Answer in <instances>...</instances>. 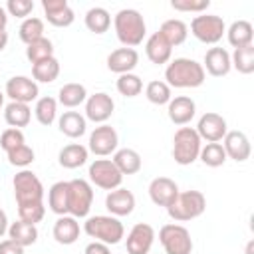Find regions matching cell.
Segmentation results:
<instances>
[{"instance_id":"d6a6232c","label":"cell","mask_w":254,"mask_h":254,"mask_svg":"<svg viewBox=\"0 0 254 254\" xmlns=\"http://www.w3.org/2000/svg\"><path fill=\"white\" fill-rule=\"evenodd\" d=\"M4 119L10 127H26L32 119V109L28 103H18V101H10L6 107H4Z\"/></svg>"},{"instance_id":"db71d44e","label":"cell","mask_w":254,"mask_h":254,"mask_svg":"<svg viewBox=\"0 0 254 254\" xmlns=\"http://www.w3.org/2000/svg\"><path fill=\"white\" fill-rule=\"evenodd\" d=\"M252 252H254V240H250L246 246V254H252Z\"/></svg>"},{"instance_id":"c3c4849f","label":"cell","mask_w":254,"mask_h":254,"mask_svg":"<svg viewBox=\"0 0 254 254\" xmlns=\"http://www.w3.org/2000/svg\"><path fill=\"white\" fill-rule=\"evenodd\" d=\"M0 254H24V248L20 244H16L14 240L6 238L0 242Z\"/></svg>"},{"instance_id":"60d3db41","label":"cell","mask_w":254,"mask_h":254,"mask_svg":"<svg viewBox=\"0 0 254 254\" xmlns=\"http://www.w3.org/2000/svg\"><path fill=\"white\" fill-rule=\"evenodd\" d=\"M145 97L151 101V103H155V105H167L173 97H171V87L165 83V81H161V79H153V81H149L147 83V87H145Z\"/></svg>"},{"instance_id":"ac0fdd59","label":"cell","mask_w":254,"mask_h":254,"mask_svg":"<svg viewBox=\"0 0 254 254\" xmlns=\"http://www.w3.org/2000/svg\"><path fill=\"white\" fill-rule=\"evenodd\" d=\"M46 20L56 28H67L73 24L75 14L65 0H42Z\"/></svg>"},{"instance_id":"ba28073f","label":"cell","mask_w":254,"mask_h":254,"mask_svg":"<svg viewBox=\"0 0 254 254\" xmlns=\"http://www.w3.org/2000/svg\"><path fill=\"white\" fill-rule=\"evenodd\" d=\"M159 242L165 254H190L192 252V238L190 232L183 224H165L159 230Z\"/></svg>"},{"instance_id":"2e32d148","label":"cell","mask_w":254,"mask_h":254,"mask_svg":"<svg viewBox=\"0 0 254 254\" xmlns=\"http://www.w3.org/2000/svg\"><path fill=\"white\" fill-rule=\"evenodd\" d=\"M222 147L226 153V159H232L236 163H244L250 159L252 147H250V139L246 137L244 131H228L222 139Z\"/></svg>"},{"instance_id":"7402d4cb","label":"cell","mask_w":254,"mask_h":254,"mask_svg":"<svg viewBox=\"0 0 254 254\" xmlns=\"http://www.w3.org/2000/svg\"><path fill=\"white\" fill-rule=\"evenodd\" d=\"M167 113L175 125H187L196 113V103L187 95H179L167 103Z\"/></svg>"},{"instance_id":"4dcf8cb0","label":"cell","mask_w":254,"mask_h":254,"mask_svg":"<svg viewBox=\"0 0 254 254\" xmlns=\"http://www.w3.org/2000/svg\"><path fill=\"white\" fill-rule=\"evenodd\" d=\"M85 99H87V89H85V85L75 83V81L64 83V85L60 87V91H58V101H60L64 107H67V109H73V107L85 103Z\"/></svg>"},{"instance_id":"f1b7e54d","label":"cell","mask_w":254,"mask_h":254,"mask_svg":"<svg viewBox=\"0 0 254 254\" xmlns=\"http://www.w3.org/2000/svg\"><path fill=\"white\" fill-rule=\"evenodd\" d=\"M111 161H113V165L119 169L121 175H135V173L141 171V165H143L141 155H139L135 149H129V147L117 149Z\"/></svg>"},{"instance_id":"f5cc1de1","label":"cell","mask_w":254,"mask_h":254,"mask_svg":"<svg viewBox=\"0 0 254 254\" xmlns=\"http://www.w3.org/2000/svg\"><path fill=\"white\" fill-rule=\"evenodd\" d=\"M8 46V32L6 30H0V52Z\"/></svg>"},{"instance_id":"681fc988","label":"cell","mask_w":254,"mask_h":254,"mask_svg":"<svg viewBox=\"0 0 254 254\" xmlns=\"http://www.w3.org/2000/svg\"><path fill=\"white\" fill-rule=\"evenodd\" d=\"M83 254H111V250H109V246H107V244L93 240V242H89V244L85 246Z\"/></svg>"},{"instance_id":"ffe728a7","label":"cell","mask_w":254,"mask_h":254,"mask_svg":"<svg viewBox=\"0 0 254 254\" xmlns=\"http://www.w3.org/2000/svg\"><path fill=\"white\" fill-rule=\"evenodd\" d=\"M139 64V54L135 48H117L107 56V67L109 71L123 75L131 73Z\"/></svg>"},{"instance_id":"44dd1931","label":"cell","mask_w":254,"mask_h":254,"mask_svg":"<svg viewBox=\"0 0 254 254\" xmlns=\"http://www.w3.org/2000/svg\"><path fill=\"white\" fill-rule=\"evenodd\" d=\"M202 67H204V71H208L212 77H222V75H226V73L232 69L230 54H228L224 48L214 46V48L206 50Z\"/></svg>"},{"instance_id":"83f0119b","label":"cell","mask_w":254,"mask_h":254,"mask_svg":"<svg viewBox=\"0 0 254 254\" xmlns=\"http://www.w3.org/2000/svg\"><path fill=\"white\" fill-rule=\"evenodd\" d=\"M226 38H228V44L236 50V48H244V46H250L252 44V38H254V30H252V24L248 20H236L232 22L228 28H226Z\"/></svg>"},{"instance_id":"7bdbcfd3","label":"cell","mask_w":254,"mask_h":254,"mask_svg":"<svg viewBox=\"0 0 254 254\" xmlns=\"http://www.w3.org/2000/svg\"><path fill=\"white\" fill-rule=\"evenodd\" d=\"M6 155H8V163L14 165V167H20V169H26V167L32 165L34 159H36L34 149L28 147L26 143L20 145V147H16V149H12V151H8Z\"/></svg>"},{"instance_id":"8992f818","label":"cell","mask_w":254,"mask_h":254,"mask_svg":"<svg viewBox=\"0 0 254 254\" xmlns=\"http://www.w3.org/2000/svg\"><path fill=\"white\" fill-rule=\"evenodd\" d=\"M12 187H14V196H16L18 206L32 204V202H44V185L36 177V173L22 169L20 173L14 175Z\"/></svg>"},{"instance_id":"4316f807","label":"cell","mask_w":254,"mask_h":254,"mask_svg":"<svg viewBox=\"0 0 254 254\" xmlns=\"http://www.w3.org/2000/svg\"><path fill=\"white\" fill-rule=\"evenodd\" d=\"M67 200H69V183L67 181H58L50 187L48 190V206L52 212L58 216L67 214Z\"/></svg>"},{"instance_id":"52a82bcc","label":"cell","mask_w":254,"mask_h":254,"mask_svg":"<svg viewBox=\"0 0 254 254\" xmlns=\"http://www.w3.org/2000/svg\"><path fill=\"white\" fill-rule=\"evenodd\" d=\"M192 36L202 44H218L226 34V24L216 14H198L190 22Z\"/></svg>"},{"instance_id":"ab89813d","label":"cell","mask_w":254,"mask_h":254,"mask_svg":"<svg viewBox=\"0 0 254 254\" xmlns=\"http://www.w3.org/2000/svg\"><path fill=\"white\" fill-rule=\"evenodd\" d=\"M198 159L206 167H222L226 163V153H224L222 143H206L204 147H200Z\"/></svg>"},{"instance_id":"8d00e7d4","label":"cell","mask_w":254,"mask_h":254,"mask_svg":"<svg viewBox=\"0 0 254 254\" xmlns=\"http://www.w3.org/2000/svg\"><path fill=\"white\" fill-rule=\"evenodd\" d=\"M230 64L236 71L248 75L254 71V46H244V48H236L234 54L230 56Z\"/></svg>"},{"instance_id":"d4e9b609","label":"cell","mask_w":254,"mask_h":254,"mask_svg":"<svg viewBox=\"0 0 254 254\" xmlns=\"http://www.w3.org/2000/svg\"><path fill=\"white\" fill-rule=\"evenodd\" d=\"M87 157H89V151L81 143H69L62 147L58 153V161L64 169H77L87 163Z\"/></svg>"},{"instance_id":"5b68a950","label":"cell","mask_w":254,"mask_h":254,"mask_svg":"<svg viewBox=\"0 0 254 254\" xmlns=\"http://www.w3.org/2000/svg\"><path fill=\"white\" fill-rule=\"evenodd\" d=\"M202 141L192 127H179L173 137V159L179 165H192L198 159Z\"/></svg>"},{"instance_id":"277c9868","label":"cell","mask_w":254,"mask_h":254,"mask_svg":"<svg viewBox=\"0 0 254 254\" xmlns=\"http://www.w3.org/2000/svg\"><path fill=\"white\" fill-rule=\"evenodd\" d=\"M206 208V198L200 190H183L177 194L171 206H167L169 216L175 222H187L198 218Z\"/></svg>"},{"instance_id":"ee69618b","label":"cell","mask_w":254,"mask_h":254,"mask_svg":"<svg viewBox=\"0 0 254 254\" xmlns=\"http://www.w3.org/2000/svg\"><path fill=\"white\" fill-rule=\"evenodd\" d=\"M46 214V206L44 202H32V204H22L18 206V216L20 220L24 222H30V224H38Z\"/></svg>"},{"instance_id":"74e56055","label":"cell","mask_w":254,"mask_h":254,"mask_svg":"<svg viewBox=\"0 0 254 254\" xmlns=\"http://www.w3.org/2000/svg\"><path fill=\"white\" fill-rule=\"evenodd\" d=\"M20 40L28 46L40 38H44V20L42 18H36V16H30L26 18L22 24H20Z\"/></svg>"},{"instance_id":"9a60e30c","label":"cell","mask_w":254,"mask_h":254,"mask_svg":"<svg viewBox=\"0 0 254 254\" xmlns=\"http://www.w3.org/2000/svg\"><path fill=\"white\" fill-rule=\"evenodd\" d=\"M113 109H115V103H113L111 95H107L103 91L87 95V99H85V119H89L93 123H99V125L105 123L113 115Z\"/></svg>"},{"instance_id":"e0dca14e","label":"cell","mask_w":254,"mask_h":254,"mask_svg":"<svg viewBox=\"0 0 254 254\" xmlns=\"http://www.w3.org/2000/svg\"><path fill=\"white\" fill-rule=\"evenodd\" d=\"M179 192V185L169 177H157L149 183V196L157 206H171Z\"/></svg>"},{"instance_id":"e575fe53","label":"cell","mask_w":254,"mask_h":254,"mask_svg":"<svg viewBox=\"0 0 254 254\" xmlns=\"http://www.w3.org/2000/svg\"><path fill=\"white\" fill-rule=\"evenodd\" d=\"M111 26V14L101 8V6H95V8H89L85 12V28L93 34H103L107 32Z\"/></svg>"},{"instance_id":"bcb514c9","label":"cell","mask_w":254,"mask_h":254,"mask_svg":"<svg viewBox=\"0 0 254 254\" xmlns=\"http://www.w3.org/2000/svg\"><path fill=\"white\" fill-rule=\"evenodd\" d=\"M32 10H34V2L32 0H8L6 2V12L10 16L22 18V20H26Z\"/></svg>"},{"instance_id":"5bb4252c","label":"cell","mask_w":254,"mask_h":254,"mask_svg":"<svg viewBox=\"0 0 254 254\" xmlns=\"http://www.w3.org/2000/svg\"><path fill=\"white\" fill-rule=\"evenodd\" d=\"M155 242V228L147 222H137L127 234V254H149Z\"/></svg>"},{"instance_id":"30bf717a","label":"cell","mask_w":254,"mask_h":254,"mask_svg":"<svg viewBox=\"0 0 254 254\" xmlns=\"http://www.w3.org/2000/svg\"><path fill=\"white\" fill-rule=\"evenodd\" d=\"M89 181L103 189V190H113V189H119L121 187V181H123V175L119 173V169L113 165L111 159H95L91 165H89Z\"/></svg>"},{"instance_id":"b9f144b4","label":"cell","mask_w":254,"mask_h":254,"mask_svg":"<svg viewBox=\"0 0 254 254\" xmlns=\"http://www.w3.org/2000/svg\"><path fill=\"white\" fill-rule=\"evenodd\" d=\"M115 87L125 97H137L143 91V79L139 75H135V73H123V75L117 77Z\"/></svg>"},{"instance_id":"6da1fadb","label":"cell","mask_w":254,"mask_h":254,"mask_svg":"<svg viewBox=\"0 0 254 254\" xmlns=\"http://www.w3.org/2000/svg\"><path fill=\"white\" fill-rule=\"evenodd\" d=\"M165 79H167L165 83L169 87H179V89L198 87L204 83L206 71H204L202 64H198L196 60L175 58L173 62H169V65L165 69Z\"/></svg>"},{"instance_id":"f546056e","label":"cell","mask_w":254,"mask_h":254,"mask_svg":"<svg viewBox=\"0 0 254 254\" xmlns=\"http://www.w3.org/2000/svg\"><path fill=\"white\" fill-rule=\"evenodd\" d=\"M159 34L169 42L171 48H175V46L185 44V40L189 36V26L183 20H179V18H171V20H165L161 24Z\"/></svg>"},{"instance_id":"1f68e13d","label":"cell","mask_w":254,"mask_h":254,"mask_svg":"<svg viewBox=\"0 0 254 254\" xmlns=\"http://www.w3.org/2000/svg\"><path fill=\"white\" fill-rule=\"evenodd\" d=\"M8 236H10V240H14L22 248H26V246L36 244L38 228H36V224H30V222H24V220H16V222H12L8 226Z\"/></svg>"},{"instance_id":"816d5d0a","label":"cell","mask_w":254,"mask_h":254,"mask_svg":"<svg viewBox=\"0 0 254 254\" xmlns=\"http://www.w3.org/2000/svg\"><path fill=\"white\" fill-rule=\"evenodd\" d=\"M6 24H8V16H6V8L0 6V30H6Z\"/></svg>"},{"instance_id":"8fae6325","label":"cell","mask_w":254,"mask_h":254,"mask_svg":"<svg viewBox=\"0 0 254 254\" xmlns=\"http://www.w3.org/2000/svg\"><path fill=\"white\" fill-rule=\"evenodd\" d=\"M117 145H119V135L117 131L107 125V123H101L99 127H95L89 135V145H87V151H91L93 155L97 157H107L111 153L117 151Z\"/></svg>"},{"instance_id":"f6af8a7d","label":"cell","mask_w":254,"mask_h":254,"mask_svg":"<svg viewBox=\"0 0 254 254\" xmlns=\"http://www.w3.org/2000/svg\"><path fill=\"white\" fill-rule=\"evenodd\" d=\"M24 143H26V139H24L22 129L8 127V129L2 131V135H0V147H2L6 153L12 151V149H16V147H20V145H24Z\"/></svg>"},{"instance_id":"cb8c5ba5","label":"cell","mask_w":254,"mask_h":254,"mask_svg":"<svg viewBox=\"0 0 254 254\" xmlns=\"http://www.w3.org/2000/svg\"><path fill=\"white\" fill-rule=\"evenodd\" d=\"M52 234H54V238H56L58 244H64V246L73 244V242L79 238V222H77V218H73V216H69V214L60 216V218L54 222Z\"/></svg>"},{"instance_id":"484cf974","label":"cell","mask_w":254,"mask_h":254,"mask_svg":"<svg viewBox=\"0 0 254 254\" xmlns=\"http://www.w3.org/2000/svg\"><path fill=\"white\" fill-rule=\"evenodd\" d=\"M58 127H60V131H62L65 137L77 139V137H81V135L85 133L87 121H85V117H83L81 113H77V111H64V113L60 115V119H58Z\"/></svg>"},{"instance_id":"9c48e42d","label":"cell","mask_w":254,"mask_h":254,"mask_svg":"<svg viewBox=\"0 0 254 254\" xmlns=\"http://www.w3.org/2000/svg\"><path fill=\"white\" fill-rule=\"evenodd\" d=\"M69 183L67 214L73 218H85L93 204V189L85 179H73Z\"/></svg>"},{"instance_id":"f35d334b","label":"cell","mask_w":254,"mask_h":254,"mask_svg":"<svg viewBox=\"0 0 254 254\" xmlns=\"http://www.w3.org/2000/svg\"><path fill=\"white\" fill-rule=\"evenodd\" d=\"M52 56H54V44L46 36L26 46V58L32 62V65L38 64V62H42V60H48Z\"/></svg>"},{"instance_id":"603a6c76","label":"cell","mask_w":254,"mask_h":254,"mask_svg":"<svg viewBox=\"0 0 254 254\" xmlns=\"http://www.w3.org/2000/svg\"><path fill=\"white\" fill-rule=\"evenodd\" d=\"M145 54L149 58V62L161 65V64H169L171 62V56H173V48L169 46V42L159 34H151L145 42Z\"/></svg>"},{"instance_id":"7c38bea8","label":"cell","mask_w":254,"mask_h":254,"mask_svg":"<svg viewBox=\"0 0 254 254\" xmlns=\"http://www.w3.org/2000/svg\"><path fill=\"white\" fill-rule=\"evenodd\" d=\"M200 137V141H206V143H218L224 139V135L228 133V125H226V119L214 111H206L204 115H200L198 119V125L194 129Z\"/></svg>"},{"instance_id":"7dc6e473","label":"cell","mask_w":254,"mask_h":254,"mask_svg":"<svg viewBox=\"0 0 254 254\" xmlns=\"http://www.w3.org/2000/svg\"><path fill=\"white\" fill-rule=\"evenodd\" d=\"M171 6L179 12H196V14H202L208 6H210V0H173Z\"/></svg>"},{"instance_id":"11a10c76","label":"cell","mask_w":254,"mask_h":254,"mask_svg":"<svg viewBox=\"0 0 254 254\" xmlns=\"http://www.w3.org/2000/svg\"><path fill=\"white\" fill-rule=\"evenodd\" d=\"M2 105H4V93L0 91V107H2Z\"/></svg>"},{"instance_id":"f907efd6","label":"cell","mask_w":254,"mask_h":254,"mask_svg":"<svg viewBox=\"0 0 254 254\" xmlns=\"http://www.w3.org/2000/svg\"><path fill=\"white\" fill-rule=\"evenodd\" d=\"M6 232H8V216H6V212L0 208V238H2Z\"/></svg>"},{"instance_id":"4fadbf2b","label":"cell","mask_w":254,"mask_h":254,"mask_svg":"<svg viewBox=\"0 0 254 254\" xmlns=\"http://www.w3.org/2000/svg\"><path fill=\"white\" fill-rule=\"evenodd\" d=\"M12 101H18V103H32L34 99H38L40 95V89H38V83L28 77V75H14L6 81V89H4Z\"/></svg>"},{"instance_id":"3957f363","label":"cell","mask_w":254,"mask_h":254,"mask_svg":"<svg viewBox=\"0 0 254 254\" xmlns=\"http://www.w3.org/2000/svg\"><path fill=\"white\" fill-rule=\"evenodd\" d=\"M83 230L89 238H95L97 242H103L107 246L121 242V238L125 236V228L123 222L117 216L111 214H95L89 216L83 222Z\"/></svg>"},{"instance_id":"d6986e66","label":"cell","mask_w":254,"mask_h":254,"mask_svg":"<svg viewBox=\"0 0 254 254\" xmlns=\"http://www.w3.org/2000/svg\"><path fill=\"white\" fill-rule=\"evenodd\" d=\"M105 208L109 210L111 216H127L133 212L135 208V194L123 187L109 190V194L105 196Z\"/></svg>"},{"instance_id":"d590c367","label":"cell","mask_w":254,"mask_h":254,"mask_svg":"<svg viewBox=\"0 0 254 254\" xmlns=\"http://www.w3.org/2000/svg\"><path fill=\"white\" fill-rule=\"evenodd\" d=\"M34 115H36V119H38L40 125H44V127L52 125V123L56 121V117H58V99H54V97H50V95L40 97V99L36 101Z\"/></svg>"},{"instance_id":"836d02e7","label":"cell","mask_w":254,"mask_h":254,"mask_svg":"<svg viewBox=\"0 0 254 254\" xmlns=\"http://www.w3.org/2000/svg\"><path fill=\"white\" fill-rule=\"evenodd\" d=\"M58 75H60V62L54 56L32 65V77L36 83H52L58 79Z\"/></svg>"},{"instance_id":"7a4b0ae2","label":"cell","mask_w":254,"mask_h":254,"mask_svg":"<svg viewBox=\"0 0 254 254\" xmlns=\"http://www.w3.org/2000/svg\"><path fill=\"white\" fill-rule=\"evenodd\" d=\"M113 28L117 34V40L123 44V48H135L143 44L147 34V24L139 10L123 8L113 18Z\"/></svg>"}]
</instances>
